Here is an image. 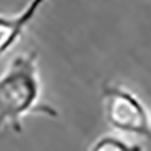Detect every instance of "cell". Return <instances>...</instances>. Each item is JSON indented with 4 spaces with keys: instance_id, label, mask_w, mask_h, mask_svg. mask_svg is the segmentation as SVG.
Here are the masks:
<instances>
[{
    "instance_id": "3",
    "label": "cell",
    "mask_w": 151,
    "mask_h": 151,
    "mask_svg": "<svg viewBox=\"0 0 151 151\" xmlns=\"http://www.w3.org/2000/svg\"><path fill=\"white\" fill-rule=\"evenodd\" d=\"M44 3L45 0H30L18 14L0 15V56L9 52L18 42L26 27L36 17Z\"/></svg>"
},
{
    "instance_id": "1",
    "label": "cell",
    "mask_w": 151,
    "mask_h": 151,
    "mask_svg": "<svg viewBox=\"0 0 151 151\" xmlns=\"http://www.w3.org/2000/svg\"><path fill=\"white\" fill-rule=\"evenodd\" d=\"M29 113L58 116L55 107L41 101L36 52L18 55L0 76V130L5 125H11L15 133H21V121Z\"/></svg>"
},
{
    "instance_id": "2",
    "label": "cell",
    "mask_w": 151,
    "mask_h": 151,
    "mask_svg": "<svg viewBox=\"0 0 151 151\" xmlns=\"http://www.w3.org/2000/svg\"><path fill=\"white\" fill-rule=\"evenodd\" d=\"M101 97L106 119L113 129L151 137L150 113L132 91L121 85L106 83L101 88Z\"/></svg>"
},
{
    "instance_id": "5",
    "label": "cell",
    "mask_w": 151,
    "mask_h": 151,
    "mask_svg": "<svg viewBox=\"0 0 151 151\" xmlns=\"http://www.w3.org/2000/svg\"><path fill=\"white\" fill-rule=\"evenodd\" d=\"M150 124H151V115H150Z\"/></svg>"
},
{
    "instance_id": "4",
    "label": "cell",
    "mask_w": 151,
    "mask_h": 151,
    "mask_svg": "<svg viewBox=\"0 0 151 151\" xmlns=\"http://www.w3.org/2000/svg\"><path fill=\"white\" fill-rule=\"evenodd\" d=\"M89 151H144V147L139 144H129L118 136L106 134L98 137Z\"/></svg>"
}]
</instances>
